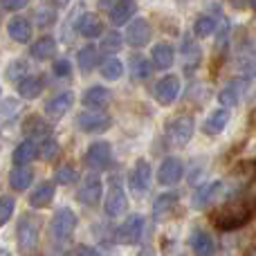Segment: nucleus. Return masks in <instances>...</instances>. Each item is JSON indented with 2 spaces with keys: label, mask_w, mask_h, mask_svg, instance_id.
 Listing matches in <instances>:
<instances>
[{
  "label": "nucleus",
  "mask_w": 256,
  "mask_h": 256,
  "mask_svg": "<svg viewBox=\"0 0 256 256\" xmlns=\"http://www.w3.org/2000/svg\"><path fill=\"white\" fill-rule=\"evenodd\" d=\"M254 216V207L250 202H232L227 207L218 209L212 216V222L216 230L220 232H234L240 230L243 225H248Z\"/></svg>",
  "instance_id": "nucleus-1"
},
{
  "label": "nucleus",
  "mask_w": 256,
  "mask_h": 256,
  "mask_svg": "<svg viewBox=\"0 0 256 256\" xmlns=\"http://www.w3.org/2000/svg\"><path fill=\"white\" fill-rule=\"evenodd\" d=\"M16 236H18V248H20L22 252H25V254L36 252V248H38V238H40V222H38V218L32 216V214L20 216L18 227H16Z\"/></svg>",
  "instance_id": "nucleus-2"
},
{
  "label": "nucleus",
  "mask_w": 256,
  "mask_h": 256,
  "mask_svg": "<svg viewBox=\"0 0 256 256\" xmlns=\"http://www.w3.org/2000/svg\"><path fill=\"white\" fill-rule=\"evenodd\" d=\"M194 130H196L194 117L182 115V117L171 120V124H168V128H166V135H168V140H171L173 146L182 148V146H186L189 144V140L194 137Z\"/></svg>",
  "instance_id": "nucleus-3"
},
{
  "label": "nucleus",
  "mask_w": 256,
  "mask_h": 256,
  "mask_svg": "<svg viewBox=\"0 0 256 256\" xmlns=\"http://www.w3.org/2000/svg\"><path fill=\"white\" fill-rule=\"evenodd\" d=\"M86 164L92 171H106L112 164V148L108 142H94L86 150Z\"/></svg>",
  "instance_id": "nucleus-4"
},
{
  "label": "nucleus",
  "mask_w": 256,
  "mask_h": 256,
  "mask_svg": "<svg viewBox=\"0 0 256 256\" xmlns=\"http://www.w3.org/2000/svg\"><path fill=\"white\" fill-rule=\"evenodd\" d=\"M76 126L84 132H104L112 126V117L104 110H84L76 115Z\"/></svg>",
  "instance_id": "nucleus-5"
},
{
  "label": "nucleus",
  "mask_w": 256,
  "mask_h": 256,
  "mask_svg": "<svg viewBox=\"0 0 256 256\" xmlns=\"http://www.w3.org/2000/svg\"><path fill=\"white\" fill-rule=\"evenodd\" d=\"M50 230H52V236L56 240H68L76 230V214L72 209H58L52 218Z\"/></svg>",
  "instance_id": "nucleus-6"
},
{
  "label": "nucleus",
  "mask_w": 256,
  "mask_h": 256,
  "mask_svg": "<svg viewBox=\"0 0 256 256\" xmlns=\"http://www.w3.org/2000/svg\"><path fill=\"white\" fill-rule=\"evenodd\" d=\"M180 90H182L180 76L178 74H166V76H162V79L155 84L153 94H155V99H158V104H162V106H171V104L178 99Z\"/></svg>",
  "instance_id": "nucleus-7"
},
{
  "label": "nucleus",
  "mask_w": 256,
  "mask_h": 256,
  "mask_svg": "<svg viewBox=\"0 0 256 256\" xmlns=\"http://www.w3.org/2000/svg\"><path fill=\"white\" fill-rule=\"evenodd\" d=\"M150 180H153V168H150V164L146 162V160H137L130 176H128V184H130L132 194L144 196L150 186Z\"/></svg>",
  "instance_id": "nucleus-8"
},
{
  "label": "nucleus",
  "mask_w": 256,
  "mask_h": 256,
  "mask_svg": "<svg viewBox=\"0 0 256 256\" xmlns=\"http://www.w3.org/2000/svg\"><path fill=\"white\" fill-rule=\"evenodd\" d=\"M142 234H144V218L132 214V216H128L126 220L122 222L120 230H117V240H120L122 245H137L142 240Z\"/></svg>",
  "instance_id": "nucleus-9"
},
{
  "label": "nucleus",
  "mask_w": 256,
  "mask_h": 256,
  "mask_svg": "<svg viewBox=\"0 0 256 256\" xmlns=\"http://www.w3.org/2000/svg\"><path fill=\"white\" fill-rule=\"evenodd\" d=\"M128 212V198H126V191L124 186L120 184L117 180L110 182L108 186V194H106V214L110 218H117L122 214Z\"/></svg>",
  "instance_id": "nucleus-10"
},
{
  "label": "nucleus",
  "mask_w": 256,
  "mask_h": 256,
  "mask_svg": "<svg viewBox=\"0 0 256 256\" xmlns=\"http://www.w3.org/2000/svg\"><path fill=\"white\" fill-rule=\"evenodd\" d=\"M184 176V164H182L180 158H166L162 164H160V171H158V182L164 186H171L178 184Z\"/></svg>",
  "instance_id": "nucleus-11"
},
{
  "label": "nucleus",
  "mask_w": 256,
  "mask_h": 256,
  "mask_svg": "<svg viewBox=\"0 0 256 256\" xmlns=\"http://www.w3.org/2000/svg\"><path fill=\"white\" fill-rule=\"evenodd\" d=\"M150 22L146 18H132L128 22V30H126V40L132 45V48H144L146 43L150 40Z\"/></svg>",
  "instance_id": "nucleus-12"
},
{
  "label": "nucleus",
  "mask_w": 256,
  "mask_h": 256,
  "mask_svg": "<svg viewBox=\"0 0 256 256\" xmlns=\"http://www.w3.org/2000/svg\"><path fill=\"white\" fill-rule=\"evenodd\" d=\"M102 194H104L102 180H99L97 176H88L84 180V184L79 186V194H76V198H79V202L86 204V207H94V204L102 200Z\"/></svg>",
  "instance_id": "nucleus-13"
},
{
  "label": "nucleus",
  "mask_w": 256,
  "mask_h": 256,
  "mask_svg": "<svg viewBox=\"0 0 256 256\" xmlns=\"http://www.w3.org/2000/svg\"><path fill=\"white\" fill-rule=\"evenodd\" d=\"M220 191H222V182L220 180L207 182V184H202V186H198V189H196L194 198H191V204H194L196 209H207L209 204L218 198V194H220Z\"/></svg>",
  "instance_id": "nucleus-14"
},
{
  "label": "nucleus",
  "mask_w": 256,
  "mask_h": 256,
  "mask_svg": "<svg viewBox=\"0 0 256 256\" xmlns=\"http://www.w3.org/2000/svg\"><path fill=\"white\" fill-rule=\"evenodd\" d=\"M72 104H74V92H70V90H68V92H61L45 104V115H48L50 120L56 122L70 110Z\"/></svg>",
  "instance_id": "nucleus-15"
},
{
  "label": "nucleus",
  "mask_w": 256,
  "mask_h": 256,
  "mask_svg": "<svg viewBox=\"0 0 256 256\" xmlns=\"http://www.w3.org/2000/svg\"><path fill=\"white\" fill-rule=\"evenodd\" d=\"M191 250H194L196 256H214L216 254V243H214L212 234L204 230H200V227H196L194 232H191Z\"/></svg>",
  "instance_id": "nucleus-16"
},
{
  "label": "nucleus",
  "mask_w": 256,
  "mask_h": 256,
  "mask_svg": "<svg viewBox=\"0 0 256 256\" xmlns=\"http://www.w3.org/2000/svg\"><path fill=\"white\" fill-rule=\"evenodd\" d=\"M245 86H248V79H234L225 86V88L218 92V102L222 104V108H232L240 102L245 92Z\"/></svg>",
  "instance_id": "nucleus-17"
},
{
  "label": "nucleus",
  "mask_w": 256,
  "mask_h": 256,
  "mask_svg": "<svg viewBox=\"0 0 256 256\" xmlns=\"http://www.w3.org/2000/svg\"><path fill=\"white\" fill-rule=\"evenodd\" d=\"M112 92L106 88V86H92L90 90H86L84 94V104L90 110H104V108L110 104Z\"/></svg>",
  "instance_id": "nucleus-18"
},
{
  "label": "nucleus",
  "mask_w": 256,
  "mask_h": 256,
  "mask_svg": "<svg viewBox=\"0 0 256 256\" xmlns=\"http://www.w3.org/2000/svg\"><path fill=\"white\" fill-rule=\"evenodd\" d=\"M74 27L81 36H86V38H97V36L104 34V22L99 20V16H94V14H90V12L81 14V16L76 18Z\"/></svg>",
  "instance_id": "nucleus-19"
},
{
  "label": "nucleus",
  "mask_w": 256,
  "mask_h": 256,
  "mask_svg": "<svg viewBox=\"0 0 256 256\" xmlns=\"http://www.w3.org/2000/svg\"><path fill=\"white\" fill-rule=\"evenodd\" d=\"M178 202H180V194H178V191L160 194L158 198H155V202H153V216L158 218V220H162V218H166L168 214L178 207Z\"/></svg>",
  "instance_id": "nucleus-20"
},
{
  "label": "nucleus",
  "mask_w": 256,
  "mask_h": 256,
  "mask_svg": "<svg viewBox=\"0 0 256 256\" xmlns=\"http://www.w3.org/2000/svg\"><path fill=\"white\" fill-rule=\"evenodd\" d=\"M227 124H230V110L227 108H218V110L209 112V117L202 124V130H204V135L214 137V135H220L227 128Z\"/></svg>",
  "instance_id": "nucleus-21"
},
{
  "label": "nucleus",
  "mask_w": 256,
  "mask_h": 256,
  "mask_svg": "<svg viewBox=\"0 0 256 256\" xmlns=\"http://www.w3.org/2000/svg\"><path fill=\"white\" fill-rule=\"evenodd\" d=\"M7 34L12 40H16V43H27V40L32 38V25L27 18L22 16H14L12 20L7 22Z\"/></svg>",
  "instance_id": "nucleus-22"
},
{
  "label": "nucleus",
  "mask_w": 256,
  "mask_h": 256,
  "mask_svg": "<svg viewBox=\"0 0 256 256\" xmlns=\"http://www.w3.org/2000/svg\"><path fill=\"white\" fill-rule=\"evenodd\" d=\"M173 58H176V52H173V45L168 43H158L150 50V61L158 70H168L173 66Z\"/></svg>",
  "instance_id": "nucleus-23"
},
{
  "label": "nucleus",
  "mask_w": 256,
  "mask_h": 256,
  "mask_svg": "<svg viewBox=\"0 0 256 256\" xmlns=\"http://www.w3.org/2000/svg\"><path fill=\"white\" fill-rule=\"evenodd\" d=\"M43 88H45L43 76H36V74H30V76H25L22 81H18V94H20L22 99H36V97H40Z\"/></svg>",
  "instance_id": "nucleus-24"
},
{
  "label": "nucleus",
  "mask_w": 256,
  "mask_h": 256,
  "mask_svg": "<svg viewBox=\"0 0 256 256\" xmlns=\"http://www.w3.org/2000/svg\"><path fill=\"white\" fill-rule=\"evenodd\" d=\"M54 200V184L52 182H40L34 191L30 194V207L43 209Z\"/></svg>",
  "instance_id": "nucleus-25"
},
{
  "label": "nucleus",
  "mask_w": 256,
  "mask_h": 256,
  "mask_svg": "<svg viewBox=\"0 0 256 256\" xmlns=\"http://www.w3.org/2000/svg\"><path fill=\"white\" fill-rule=\"evenodd\" d=\"M36 155H38V146L34 144V140H25V142H20V144L16 146L12 160H14V164H16V166H27V164L36 158Z\"/></svg>",
  "instance_id": "nucleus-26"
},
{
  "label": "nucleus",
  "mask_w": 256,
  "mask_h": 256,
  "mask_svg": "<svg viewBox=\"0 0 256 256\" xmlns=\"http://www.w3.org/2000/svg\"><path fill=\"white\" fill-rule=\"evenodd\" d=\"M30 52L36 61H48V58H52L54 52H56V40H54L52 36H40L38 40L32 43Z\"/></svg>",
  "instance_id": "nucleus-27"
},
{
  "label": "nucleus",
  "mask_w": 256,
  "mask_h": 256,
  "mask_svg": "<svg viewBox=\"0 0 256 256\" xmlns=\"http://www.w3.org/2000/svg\"><path fill=\"white\" fill-rule=\"evenodd\" d=\"M132 16H135V0H120V2L110 9V22L117 27L126 25Z\"/></svg>",
  "instance_id": "nucleus-28"
},
{
  "label": "nucleus",
  "mask_w": 256,
  "mask_h": 256,
  "mask_svg": "<svg viewBox=\"0 0 256 256\" xmlns=\"http://www.w3.org/2000/svg\"><path fill=\"white\" fill-rule=\"evenodd\" d=\"M32 180H34V173H32V168H27V166H14L12 173H9V186H12L14 191L30 189Z\"/></svg>",
  "instance_id": "nucleus-29"
},
{
  "label": "nucleus",
  "mask_w": 256,
  "mask_h": 256,
  "mask_svg": "<svg viewBox=\"0 0 256 256\" xmlns=\"http://www.w3.org/2000/svg\"><path fill=\"white\" fill-rule=\"evenodd\" d=\"M182 58H184L186 72L198 68L200 58H202V52H200V45L194 43V38H184V43H182Z\"/></svg>",
  "instance_id": "nucleus-30"
},
{
  "label": "nucleus",
  "mask_w": 256,
  "mask_h": 256,
  "mask_svg": "<svg viewBox=\"0 0 256 256\" xmlns=\"http://www.w3.org/2000/svg\"><path fill=\"white\" fill-rule=\"evenodd\" d=\"M76 61H79V68L84 74H88V72H92L94 68H97L99 63V52L94 45H86V48L79 50V56H76Z\"/></svg>",
  "instance_id": "nucleus-31"
},
{
  "label": "nucleus",
  "mask_w": 256,
  "mask_h": 256,
  "mask_svg": "<svg viewBox=\"0 0 256 256\" xmlns=\"http://www.w3.org/2000/svg\"><path fill=\"white\" fill-rule=\"evenodd\" d=\"M130 74H132V79L135 81H144V79H148L150 74H153V63L148 61V58H144V56H132L130 58Z\"/></svg>",
  "instance_id": "nucleus-32"
},
{
  "label": "nucleus",
  "mask_w": 256,
  "mask_h": 256,
  "mask_svg": "<svg viewBox=\"0 0 256 256\" xmlns=\"http://www.w3.org/2000/svg\"><path fill=\"white\" fill-rule=\"evenodd\" d=\"M102 76L104 79H108V81H117L122 76V72H124V66H122V61L120 58H115V56H108V58H104V63H102Z\"/></svg>",
  "instance_id": "nucleus-33"
},
{
  "label": "nucleus",
  "mask_w": 256,
  "mask_h": 256,
  "mask_svg": "<svg viewBox=\"0 0 256 256\" xmlns=\"http://www.w3.org/2000/svg\"><path fill=\"white\" fill-rule=\"evenodd\" d=\"M48 122H43L40 117L32 115L25 120V124H22V132H25L27 137H38V135H48Z\"/></svg>",
  "instance_id": "nucleus-34"
},
{
  "label": "nucleus",
  "mask_w": 256,
  "mask_h": 256,
  "mask_svg": "<svg viewBox=\"0 0 256 256\" xmlns=\"http://www.w3.org/2000/svg\"><path fill=\"white\" fill-rule=\"evenodd\" d=\"M216 30H218V22L214 16H200L194 25V34L198 36V38H207V36H212Z\"/></svg>",
  "instance_id": "nucleus-35"
},
{
  "label": "nucleus",
  "mask_w": 256,
  "mask_h": 256,
  "mask_svg": "<svg viewBox=\"0 0 256 256\" xmlns=\"http://www.w3.org/2000/svg\"><path fill=\"white\" fill-rule=\"evenodd\" d=\"M54 180H56V184L70 186V184H74V182L79 180V171H76L72 164H63V166L56 168V173H54Z\"/></svg>",
  "instance_id": "nucleus-36"
},
{
  "label": "nucleus",
  "mask_w": 256,
  "mask_h": 256,
  "mask_svg": "<svg viewBox=\"0 0 256 256\" xmlns=\"http://www.w3.org/2000/svg\"><path fill=\"white\" fill-rule=\"evenodd\" d=\"M99 50H104L108 54H115L117 50H122V34L120 32H106L102 36V48Z\"/></svg>",
  "instance_id": "nucleus-37"
},
{
  "label": "nucleus",
  "mask_w": 256,
  "mask_h": 256,
  "mask_svg": "<svg viewBox=\"0 0 256 256\" xmlns=\"http://www.w3.org/2000/svg\"><path fill=\"white\" fill-rule=\"evenodd\" d=\"M40 155H43L48 162H54V160L61 155V144H58L54 137H45L43 146H40Z\"/></svg>",
  "instance_id": "nucleus-38"
},
{
  "label": "nucleus",
  "mask_w": 256,
  "mask_h": 256,
  "mask_svg": "<svg viewBox=\"0 0 256 256\" xmlns=\"http://www.w3.org/2000/svg\"><path fill=\"white\" fill-rule=\"evenodd\" d=\"M14 209H16V200H14L12 196H2V198H0V227L12 218Z\"/></svg>",
  "instance_id": "nucleus-39"
},
{
  "label": "nucleus",
  "mask_w": 256,
  "mask_h": 256,
  "mask_svg": "<svg viewBox=\"0 0 256 256\" xmlns=\"http://www.w3.org/2000/svg\"><path fill=\"white\" fill-rule=\"evenodd\" d=\"M25 72H27L25 63H22V61H14L12 66H9V72H7V76H9V79L22 81V79H25V76H30V74H25Z\"/></svg>",
  "instance_id": "nucleus-40"
},
{
  "label": "nucleus",
  "mask_w": 256,
  "mask_h": 256,
  "mask_svg": "<svg viewBox=\"0 0 256 256\" xmlns=\"http://www.w3.org/2000/svg\"><path fill=\"white\" fill-rule=\"evenodd\" d=\"M52 72H54L56 76H70V74H72V66H70V61H68V58H58V61H54Z\"/></svg>",
  "instance_id": "nucleus-41"
},
{
  "label": "nucleus",
  "mask_w": 256,
  "mask_h": 256,
  "mask_svg": "<svg viewBox=\"0 0 256 256\" xmlns=\"http://www.w3.org/2000/svg\"><path fill=\"white\" fill-rule=\"evenodd\" d=\"M54 20H56V14H54L52 9H40V12H38V22H40V27L52 25Z\"/></svg>",
  "instance_id": "nucleus-42"
},
{
  "label": "nucleus",
  "mask_w": 256,
  "mask_h": 256,
  "mask_svg": "<svg viewBox=\"0 0 256 256\" xmlns=\"http://www.w3.org/2000/svg\"><path fill=\"white\" fill-rule=\"evenodd\" d=\"M0 2H2V9H7V12H18L27 4V0H0Z\"/></svg>",
  "instance_id": "nucleus-43"
},
{
  "label": "nucleus",
  "mask_w": 256,
  "mask_h": 256,
  "mask_svg": "<svg viewBox=\"0 0 256 256\" xmlns=\"http://www.w3.org/2000/svg\"><path fill=\"white\" fill-rule=\"evenodd\" d=\"M70 256H99V252H97L94 248H84V245H81V248H74V250H72Z\"/></svg>",
  "instance_id": "nucleus-44"
},
{
  "label": "nucleus",
  "mask_w": 256,
  "mask_h": 256,
  "mask_svg": "<svg viewBox=\"0 0 256 256\" xmlns=\"http://www.w3.org/2000/svg\"><path fill=\"white\" fill-rule=\"evenodd\" d=\"M117 2H120V0H99V7H102V9H108V12H110V9L115 7Z\"/></svg>",
  "instance_id": "nucleus-45"
},
{
  "label": "nucleus",
  "mask_w": 256,
  "mask_h": 256,
  "mask_svg": "<svg viewBox=\"0 0 256 256\" xmlns=\"http://www.w3.org/2000/svg\"><path fill=\"white\" fill-rule=\"evenodd\" d=\"M70 2H72V0H54V4H56V7H68Z\"/></svg>",
  "instance_id": "nucleus-46"
},
{
  "label": "nucleus",
  "mask_w": 256,
  "mask_h": 256,
  "mask_svg": "<svg viewBox=\"0 0 256 256\" xmlns=\"http://www.w3.org/2000/svg\"><path fill=\"white\" fill-rule=\"evenodd\" d=\"M245 256H256V245H254V248H250L248 252H245Z\"/></svg>",
  "instance_id": "nucleus-47"
},
{
  "label": "nucleus",
  "mask_w": 256,
  "mask_h": 256,
  "mask_svg": "<svg viewBox=\"0 0 256 256\" xmlns=\"http://www.w3.org/2000/svg\"><path fill=\"white\" fill-rule=\"evenodd\" d=\"M0 256H12V252H9V250H4V248H0Z\"/></svg>",
  "instance_id": "nucleus-48"
},
{
  "label": "nucleus",
  "mask_w": 256,
  "mask_h": 256,
  "mask_svg": "<svg viewBox=\"0 0 256 256\" xmlns=\"http://www.w3.org/2000/svg\"><path fill=\"white\" fill-rule=\"evenodd\" d=\"M140 256H153V252H150V250H144V252H142Z\"/></svg>",
  "instance_id": "nucleus-49"
},
{
  "label": "nucleus",
  "mask_w": 256,
  "mask_h": 256,
  "mask_svg": "<svg viewBox=\"0 0 256 256\" xmlns=\"http://www.w3.org/2000/svg\"><path fill=\"white\" fill-rule=\"evenodd\" d=\"M250 4H252V9L256 12V0H250Z\"/></svg>",
  "instance_id": "nucleus-50"
},
{
  "label": "nucleus",
  "mask_w": 256,
  "mask_h": 256,
  "mask_svg": "<svg viewBox=\"0 0 256 256\" xmlns=\"http://www.w3.org/2000/svg\"><path fill=\"white\" fill-rule=\"evenodd\" d=\"M0 94H2V90H0Z\"/></svg>",
  "instance_id": "nucleus-51"
},
{
  "label": "nucleus",
  "mask_w": 256,
  "mask_h": 256,
  "mask_svg": "<svg viewBox=\"0 0 256 256\" xmlns=\"http://www.w3.org/2000/svg\"><path fill=\"white\" fill-rule=\"evenodd\" d=\"M238 2H240V0H238Z\"/></svg>",
  "instance_id": "nucleus-52"
}]
</instances>
